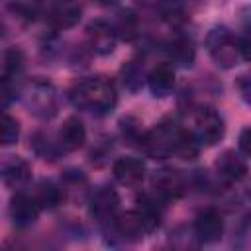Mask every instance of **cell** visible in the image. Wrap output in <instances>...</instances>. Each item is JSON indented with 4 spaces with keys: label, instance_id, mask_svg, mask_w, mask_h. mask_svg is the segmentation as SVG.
<instances>
[{
    "label": "cell",
    "instance_id": "1",
    "mask_svg": "<svg viewBox=\"0 0 251 251\" xmlns=\"http://www.w3.org/2000/svg\"><path fill=\"white\" fill-rule=\"evenodd\" d=\"M73 100L76 106L106 112L116 104L118 94L114 82L108 76H90L76 84V88L73 90Z\"/></svg>",
    "mask_w": 251,
    "mask_h": 251
},
{
    "label": "cell",
    "instance_id": "2",
    "mask_svg": "<svg viewBox=\"0 0 251 251\" xmlns=\"http://www.w3.org/2000/svg\"><path fill=\"white\" fill-rule=\"evenodd\" d=\"M208 51L214 57V61H218V65L224 67L235 65V59L241 55L239 41L227 29H214L208 35Z\"/></svg>",
    "mask_w": 251,
    "mask_h": 251
},
{
    "label": "cell",
    "instance_id": "3",
    "mask_svg": "<svg viewBox=\"0 0 251 251\" xmlns=\"http://www.w3.org/2000/svg\"><path fill=\"white\" fill-rule=\"evenodd\" d=\"M176 131H178V127H173V126H167V124H161L155 129L147 131L141 137V145H143L145 153L151 155V157H155V159L157 157H169V155H173Z\"/></svg>",
    "mask_w": 251,
    "mask_h": 251
},
{
    "label": "cell",
    "instance_id": "4",
    "mask_svg": "<svg viewBox=\"0 0 251 251\" xmlns=\"http://www.w3.org/2000/svg\"><path fill=\"white\" fill-rule=\"evenodd\" d=\"M194 137L206 145H214L224 137V120L220 118L218 112H214L212 108H204L196 114L194 120Z\"/></svg>",
    "mask_w": 251,
    "mask_h": 251
},
{
    "label": "cell",
    "instance_id": "5",
    "mask_svg": "<svg viewBox=\"0 0 251 251\" xmlns=\"http://www.w3.org/2000/svg\"><path fill=\"white\" fill-rule=\"evenodd\" d=\"M194 231L206 243L218 241L222 237V231H224V220L214 208H208V210H204V212H200L196 216Z\"/></svg>",
    "mask_w": 251,
    "mask_h": 251
},
{
    "label": "cell",
    "instance_id": "6",
    "mask_svg": "<svg viewBox=\"0 0 251 251\" xmlns=\"http://www.w3.org/2000/svg\"><path fill=\"white\" fill-rule=\"evenodd\" d=\"M114 176L120 184L137 186L145 176V165L135 157H122L114 163Z\"/></svg>",
    "mask_w": 251,
    "mask_h": 251
},
{
    "label": "cell",
    "instance_id": "7",
    "mask_svg": "<svg viewBox=\"0 0 251 251\" xmlns=\"http://www.w3.org/2000/svg\"><path fill=\"white\" fill-rule=\"evenodd\" d=\"M118 194L108 188V186H102L98 188L94 194H92V200H90V212L92 216H96L100 222H108V220H114L116 218V210H118Z\"/></svg>",
    "mask_w": 251,
    "mask_h": 251
},
{
    "label": "cell",
    "instance_id": "8",
    "mask_svg": "<svg viewBox=\"0 0 251 251\" xmlns=\"http://www.w3.org/2000/svg\"><path fill=\"white\" fill-rule=\"evenodd\" d=\"M10 214L14 218L16 224L20 226H29L37 220L39 216V204L35 200V196H27L24 192L16 194L12 198V204H10Z\"/></svg>",
    "mask_w": 251,
    "mask_h": 251
},
{
    "label": "cell",
    "instance_id": "9",
    "mask_svg": "<svg viewBox=\"0 0 251 251\" xmlns=\"http://www.w3.org/2000/svg\"><path fill=\"white\" fill-rule=\"evenodd\" d=\"M80 12H82V8L75 0H61L53 6V10L49 14V20L55 27L67 29V27H73L80 20Z\"/></svg>",
    "mask_w": 251,
    "mask_h": 251
},
{
    "label": "cell",
    "instance_id": "10",
    "mask_svg": "<svg viewBox=\"0 0 251 251\" xmlns=\"http://www.w3.org/2000/svg\"><path fill=\"white\" fill-rule=\"evenodd\" d=\"M216 169H218V175H220L224 180H227V182H237V180H241V178L245 176V173H247L245 161H243L239 155H235V151H226V153L218 159Z\"/></svg>",
    "mask_w": 251,
    "mask_h": 251
},
{
    "label": "cell",
    "instance_id": "11",
    "mask_svg": "<svg viewBox=\"0 0 251 251\" xmlns=\"http://www.w3.org/2000/svg\"><path fill=\"white\" fill-rule=\"evenodd\" d=\"M59 137H61L63 147H67V149L73 151V149H78V147L84 145V141H86V129H84V126H82V122L78 118L71 116V118H67L63 122L61 131H59Z\"/></svg>",
    "mask_w": 251,
    "mask_h": 251
},
{
    "label": "cell",
    "instance_id": "12",
    "mask_svg": "<svg viewBox=\"0 0 251 251\" xmlns=\"http://www.w3.org/2000/svg\"><path fill=\"white\" fill-rule=\"evenodd\" d=\"M88 37H90V45L96 53L100 55H106L114 49V43H116V31H112L110 25L102 24V22H96L94 25H90L88 29Z\"/></svg>",
    "mask_w": 251,
    "mask_h": 251
},
{
    "label": "cell",
    "instance_id": "13",
    "mask_svg": "<svg viewBox=\"0 0 251 251\" xmlns=\"http://www.w3.org/2000/svg\"><path fill=\"white\" fill-rule=\"evenodd\" d=\"M114 226H116V231L122 235V237H126V239H139L141 237V233H145V229H143V224H141V220H139V216L135 214V210L133 212H126V214H120V216H116L114 220Z\"/></svg>",
    "mask_w": 251,
    "mask_h": 251
},
{
    "label": "cell",
    "instance_id": "14",
    "mask_svg": "<svg viewBox=\"0 0 251 251\" xmlns=\"http://www.w3.org/2000/svg\"><path fill=\"white\" fill-rule=\"evenodd\" d=\"M135 214L139 216L145 231H153L159 226V222H161V212L157 208V200H153L149 196L139 198L137 208H135Z\"/></svg>",
    "mask_w": 251,
    "mask_h": 251
},
{
    "label": "cell",
    "instance_id": "15",
    "mask_svg": "<svg viewBox=\"0 0 251 251\" xmlns=\"http://www.w3.org/2000/svg\"><path fill=\"white\" fill-rule=\"evenodd\" d=\"M173 84H175V69L171 65L161 63L149 73V86L153 88V92H167L173 88Z\"/></svg>",
    "mask_w": 251,
    "mask_h": 251
},
{
    "label": "cell",
    "instance_id": "16",
    "mask_svg": "<svg viewBox=\"0 0 251 251\" xmlns=\"http://www.w3.org/2000/svg\"><path fill=\"white\" fill-rule=\"evenodd\" d=\"M155 188L163 198H176L182 194V180L175 171H163L155 178Z\"/></svg>",
    "mask_w": 251,
    "mask_h": 251
},
{
    "label": "cell",
    "instance_id": "17",
    "mask_svg": "<svg viewBox=\"0 0 251 251\" xmlns=\"http://www.w3.org/2000/svg\"><path fill=\"white\" fill-rule=\"evenodd\" d=\"M173 153L178 155L180 159H194L198 155V139L194 137V133L188 129H178Z\"/></svg>",
    "mask_w": 251,
    "mask_h": 251
},
{
    "label": "cell",
    "instance_id": "18",
    "mask_svg": "<svg viewBox=\"0 0 251 251\" xmlns=\"http://www.w3.org/2000/svg\"><path fill=\"white\" fill-rule=\"evenodd\" d=\"M2 180H4L8 186H14V188L24 186V184L29 180V167H27V163H24V161L10 163V165L2 171Z\"/></svg>",
    "mask_w": 251,
    "mask_h": 251
},
{
    "label": "cell",
    "instance_id": "19",
    "mask_svg": "<svg viewBox=\"0 0 251 251\" xmlns=\"http://www.w3.org/2000/svg\"><path fill=\"white\" fill-rule=\"evenodd\" d=\"M20 137V124L8 112H0V145H12Z\"/></svg>",
    "mask_w": 251,
    "mask_h": 251
},
{
    "label": "cell",
    "instance_id": "20",
    "mask_svg": "<svg viewBox=\"0 0 251 251\" xmlns=\"http://www.w3.org/2000/svg\"><path fill=\"white\" fill-rule=\"evenodd\" d=\"M35 200H37V204H39V208L41 206H57L61 200H63V192H61V188H57V186H43L41 190H39V194L35 196Z\"/></svg>",
    "mask_w": 251,
    "mask_h": 251
},
{
    "label": "cell",
    "instance_id": "21",
    "mask_svg": "<svg viewBox=\"0 0 251 251\" xmlns=\"http://www.w3.org/2000/svg\"><path fill=\"white\" fill-rule=\"evenodd\" d=\"M135 29H137V20H135V16L131 14V12H124V14H120V20H118V31L116 33H120L122 37H126V39H131L133 35H135Z\"/></svg>",
    "mask_w": 251,
    "mask_h": 251
},
{
    "label": "cell",
    "instance_id": "22",
    "mask_svg": "<svg viewBox=\"0 0 251 251\" xmlns=\"http://www.w3.org/2000/svg\"><path fill=\"white\" fill-rule=\"evenodd\" d=\"M171 51H173V57H175L176 61H180L182 65H186L188 61H192V57H194L192 43L186 41V39H178V41H175Z\"/></svg>",
    "mask_w": 251,
    "mask_h": 251
},
{
    "label": "cell",
    "instance_id": "23",
    "mask_svg": "<svg viewBox=\"0 0 251 251\" xmlns=\"http://www.w3.org/2000/svg\"><path fill=\"white\" fill-rule=\"evenodd\" d=\"M10 100V88L4 78H0V106H6Z\"/></svg>",
    "mask_w": 251,
    "mask_h": 251
},
{
    "label": "cell",
    "instance_id": "24",
    "mask_svg": "<svg viewBox=\"0 0 251 251\" xmlns=\"http://www.w3.org/2000/svg\"><path fill=\"white\" fill-rule=\"evenodd\" d=\"M247 137H249V129L245 127L241 131V137H239V149H241L243 155H249V141H247Z\"/></svg>",
    "mask_w": 251,
    "mask_h": 251
}]
</instances>
